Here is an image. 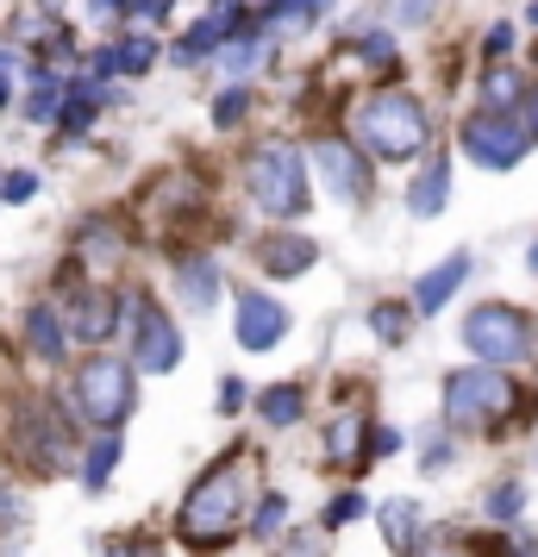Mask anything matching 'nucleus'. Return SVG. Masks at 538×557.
Here are the masks:
<instances>
[{"mask_svg":"<svg viewBox=\"0 0 538 557\" xmlns=\"http://www.w3.org/2000/svg\"><path fill=\"white\" fill-rule=\"evenodd\" d=\"M245 502H251V463H245V451H226L182 502V513H176L182 545H195V552L226 545L232 532L245 527Z\"/></svg>","mask_w":538,"mask_h":557,"instance_id":"f257e3e1","label":"nucleus"},{"mask_svg":"<svg viewBox=\"0 0 538 557\" xmlns=\"http://www.w3.org/2000/svg\"><path fill=\"white\" fill-rule=\"evenodd\" d=\"M358 145L383 163H413V157L433 145V126H426V107L408 88H376L358 113Z\"/></svg>","mask_w":538,"mask_h":557,"instance_id":"f03ea898","label":"nucleus"},{"mask_svg":"<svg viewBox=\"0 0 538 557\" xmlns=\"http://www.w3.org/2000/svg\"><path fill=\"white\" fill-rule=\"evenodd\" d=\"M245 188H251V201L270 213V220H295V213H308V157L301 145H288V138H270V145H257L245 157Z\"/></svg>","mask_w":538,"mask_h":557,"instance_id":"7ed1b4c3","label":"nucleus"},{"mask_svg":"<svg viewBox=\"0 0 538 557\" xmlns=\"http://www.w3.org/2000/svg\"><path fill=\"white\" fill-rule=\"evenodd\" d=\"M463 345H470V357H483L495 370H513L538 351V326L533 313H520L508 301H483L463 313Z\"/></svg>","mask_w":538,"mask_h":557,"instance_id":"20e7f679","label":"nucleus"},{"mask_svg":"<svg viewBox=\"0 0 538 557\" xmlns=\"http://www.w3.org/2000/svg\"><path fill=\"white\" fill-rule=\"evenodd\" d=\"M508 407H513V382L495 363H476V370H451L445 376V420L451 426H488Z\"/></svg>","mask_w":538,"mask_h":557,"instance_id":"39448f33","label":"nucleus"},{"mask_svg":"<svg viewBox=\"0 0 538 557\" xmlns=\"http://www.w3.org/2000/svg\"><path fill=\"white\" fill-rule=\"evenodd\" d=\"M76 407L95 420V426H120L132 407H138L132 363H120V357H88V363L76 370Z\"/></svg>","mask_w":538,"mask_h":557,"instance_id":"423d86ee","label":"nucleus"},{"mask_svg":"<svg viewBox=\"0 0 538 557\" xmlns=\"http://www.w3.org/2000/svg\"><path fill=\"white\" fill-rule=\"evenodd\" d=\"M463 151H470V163H483V170H513L520 157L533 151V132H526V120H513V113H476L470 126H463Z\"/></svg>","mask_w":538,"mask_h":557,"instance_id":"0eeeda50","label":"nucleus"},{"mask_svg":"<svg viewBox=\"0 0 538 557\" xmlns=\"http://www.w3.org/2000/svg\"><path fill=\"white\" fill-rule=\"evenodd\" d=\"M182 363V338L170 326V313L157 301H132V370L145 376H170Z\"/></svg>","mask_w":538,"mask_h":557,"instance_id":"6e6552de","label":"nucleus"},{"mask_svg":"<svg viewBox=\"0 0 538 557\" xmlns=\"http://www.w3.org/2000/svg\"><path fill=\"white\" fill-rule=\"evenodd\" d=\"M313 163H320L326 188H333L345 207H363V201H370L376 176H370V151H363L358 138H320V145H313Z\"/></svg>","mask_w":538,"mask_h":557,"instance_id":"1a4fd4ad","label":"nucleus"},{"mask_svg":"<svg viewBox=\"0 0 538 557\" xmlns=\"http://www.w3.org/2000/svg\"><path fill=\"white\" fill-rule=\"evenodd\" d=\"M13 438H20V451H26L38 470H70L76 438H70V426L57 420V407H38V401H32L26 413L13 420Z\"/></svg>","mask_w":538,"mask_h":557,"instance_id":"9d476101","label":"nucleus"},{"mask_svg":"<svg viewBox=\"0 0 538 557\" xmlns=\"http://www.w3.org/2000/svg\"><path fill=\"white\" fill-rule=\"evenodd\" d=\"M288 338V307L263 288H238V345L245 351H276Z\"/></svg>","mask_w":538,"mask_h":557,"instance_id":"9b49d317","label":"nucleus"},{"mask_svg":"<svg viewBox=\"0 0 538 557\" xmlns=\"http://www.w3.org/2000/svg\"><path fill=\"white\" fill-rule=\"evenodd\" d=\"M445 207H451V157L438 151V157H426L420 182L408 188V213L413 220H438Z\"/></svg>","mask_w":538,"mask_h":557,"instance_id":"f8f14e48","label":"nucleus"},{"mask_svg":"<svg viewBox=\"0 0 538 557\" xmlns=\"http://www.w3.org/2000/svg\"><path fill=\"white\" fill-rule=\"evenodd\" d=\"M257 257H263V270H270V276H301V270L320 263V245H313L308 232H270Z\"/></svg>","mask_w":538,"mask_h":557,"instance_id":"ddd939ff","label":"nucleus"},{"mask_svg":"<svg viewBox=\"0 0 538 557\" xmlns=\"http://www.w3.org/2000/svg\"><path fill=\"white\" fill-rule=\"evenodd\" d=\"M463 276H470V251H451L438 270H426V276H420V288H413V313H438V307L463 288Z\"/></svg>","mask_w":538,"mask_h":557,"instance_id":"4468645a","label":"nucleus"},{"mask_svg":"<svg viewBox=\"0 0 538 557\" xmlns=\"http://www.w3.org/2000/svg\"><path fill=\"white\" fill-rule=\"evenodd\" d=\"M113 326H120V301H113V288H82L70 332L88 338V345H101V338H113Z\"/></svg>","mask_w":538,"mask_h":557,"instance_id":"2eb2a0df","label":"nucleus"},{"mask_svg":"<svg viewBox=\"0 0 538 557\" xmlns=\"http://www.w3.org/2000/svg\"><path fill=\"white\" fill-rule=\"evenodd\" d=\"M176 288H182V301L195 307V313H207V307L220 301V270H213V257H182Z\"/></svg>","mask_w":538,"mask_h":557,"instance_id":"dca6fc26","label":"nucleus"},{"mask_svg":"<svg viewBox=\"0 0 538 557\" xmlns=\"http://www.w3.org/2000/svg\"><path fill=\"white\" fill-rule=\"evenodd\" d=\"M26 338H32V351L45 357V363H63V351H70V332H63V320H57V307H32Z\"/></svg>","mask_w":538,"mask_h":557,"instance_id":"f3484780","label":"nucleus"},{"mask_svg":"<svg viewBox=\"0 0 538 557\" xmlns=\"http://www.w3.org/2000/svg\"><path fill=\"white\" fill-rule=\"evenodd\" d=\"M257 413H263L270 426H295V420L308 413V395H301L295 382H276V388H263V395H257Z\"/></svg>","mask_w":538,"mask_h":557,"instance_id":"a211bd4d","label":"nucleus"},{"mask_svg":"<svg viewBox=\"0 0 538 557\" xmlns=\"http://www.w3.org/2000/svg\"><path fill=\"white\" fill-rule=\"evenodd\" d=\"M520 95H526V82H520V70H508V57H501V63L483 76V107L488 113H513Z\"/></svg>","mask_w":538,"mask_h":557,"instance_id":"6ab92c4d","label":"nucleus"},{"mask_svg":"<svg viewBox=\"0 0 538 557\" xmlns=\"http://www.w3.org/2000/svg\"><path fill=\"white\" fill-rule=\"evenodd\" d=\"M113 463H120V432L107 426L101 438L88 445V457H82V482H88V488L101 495V488H107V476H113Z\"/></svg>","mask_w":538,"mask_h":557,"instance_id":"aec40b11","label":"nucleus"},{"mask_svg":"<svg viewBox=\"0 0 538 557\" xmlns=\"http://www.w3.org/2000/svg\"><path fill=\"white\" fill-rule=\"evenodd\" d=\"M63 95H70V82L57 76V70H38L32 76V95H26V120H57Z\"/></svg>","mask_w":538,"mask_h":557,"instance_id":"412c9836","label":"nucleus"},{"mask_svg":"<svg viewBox=\"0 0 538 557\" xmlns=\"http://www.w3.org/2000/svg\"><path fill=\"white\" fill-rule=\"evenodd\" d=\"M113 63H120V76H145V70L157 63V38H145V32L113 38Z\"/></svg>","mask_w":538,"mask_h":557,"instance_id":"4be33fe9","label":"nucleus"},{"mask_svg":"<svg viewBox=\"0 0 538 557\" xmlns=\"http://www.w3.org/2000/svg\"><path fill=\"white\" fill-rule=\"evenodd\" d=\"M245 113H251V82H232V88H220V101H213V126L232 132V126H245Z\"/></svg>","mask_w":538,"mask_h":557,"instance_id":"5701e85b","label":"nucleus"},{"mask_svg":"<svg viewBox=\"0 0 538 557\" xmlns=\"http://www.w3.org/2000/svg\"><path fill=\"white\" fill-rule=\"evenodd\" d=\"M383 532H388V545H408L413 532H420V507L413 502H388L383 507Z\"/></svg>","mask_w":538,"mask_h":557,"instance_id":"b1692460","label":"nucleus"},{"mask_svg":"<svg viewBox=\"0 0 538 557\" xmlns=\"http://www.w3.org/2000/svg\"><path fill=\"white\" fill-rule=\"evenodd\" d=\"M370 326H376V338L383 345H408V307H370Z\"/></svg>","mask_w":538,"mask_h":557,"instance_id":"393cba45","label":"nucleus"},{"mask_svg":"<svg viewBox=\"0 0 538 557\" xmlns=\"http://www.w3.org/2000/svg\"><path fill=\"white\" fill-rule=\"evenodd\" d=\"M488 520H520L526 513V488L520 482H501V488H488Z\"/></svg>","mask_w":538,"mask_h":557,"instance_id":"a878e982","label":"nucleus"},{"mask_svg":"<svg viewBox=\"0 0 538 557\" xmlns=\"http://www.w3.org/2000/svg\"><path fill=\"white\" fill-rule=\"evenodd\" d=\"M401 552L408 557H458V532H413Z\"/></svg>","mask_w":538,"mask_h":557,"instance_id":"bb28decb","label":"nucleus"},{"mask_svg":"<svg viewBox=\"0 0 538 557\" xmlns=\"http://www.w3.org/2000/svg\"><path fill=\"white\" fill-rule=\"evenodd\" d=\"M438 13V0H388V26H426V20H433Z\"/></svg>","mask_w":538,"mask_h":557,"instance_id":"cd10ccee","label":"nucleus"},{"mask_svg":"<svg viewBox=\"0 0 538 557\" xmlns=\"http://www.w3.org/2000/svg\"><path fill=\"white\" fill-rule=\"evenodd\" d=\"M283 520H288V502H283V495H263L251 532H257V539H276V532H283Z\"/></svg>","mask_w":538,"mask_h":557,"instance_id":"c85d7f7f","label":"nucleus"},{"mask_svg":"<svg viewBox=\"0 0 538 557\" xmlns=\"http://www.w3.org/2000/svg\"><path fill=\"white\" fill-rule=\"evenodd\" d=\"M82 251H88V257H120V238H113V220H95V226L82 232Z\"/></svg>","mask_w":538,"mask_h":557,"instance_id":"c756f323","label":"nucleus"},{"mask_svg":"<svg viewBox=\"0 0 538 557\" xmlns=\"http://www.w3.org/2000/svg\"><path fill=\"white\" fill-rule=\"evenodd\" d=\"M358 57L363 63H388L395 57V38L388 32H358Z\"/></svg>","mask_w":538,"mask_h":557,"instance_id":"7c9ffc66","label":"nucleus"},{"mask_svg":"<svg viewBox=\"0 0 538 557\" xmlns=\"http://www.w3.org/2000/svg\"><path fill=\"white\" fill-rule=\"evenodd\" d=\"M132 20H145V26H163L170 13H176V0H126Z\"/></svg>","mask_w":538,"mask_h":557,"instance_id":"2f4dec72","label":"nucleus"},{"mask_svg":"<svg viewBox=\"0 0 538 557\" xmlns=\"http://www.w3.org/2000/svg\"><path fill=\"white\" fill-rule=\"evenodd\" d=\"M395 451H408V432L401 426H376L370 432V457H395Z\"/></svg>","mask_w":538,"mask_h":557,"instance_id":"473e14b6","label":"nucleus"},{"mask_svg":"<svg viewBox=\"0 0 538 557\" xmlns=\"http://www.w3.org/2000/svg\"><path fill=\"white\" fill-rule=\"evenodd\" d=\"M483 51H488V63H501V57L513 51V26L508 20H495V26L483 32Z\"/></svg>","mask_w":538,"mask_h":557,"instance_id":"72a5a7b5","label":"nucleus"},{"mask_svg":"<svg viewBox=\"0 0 538 557\" xmlns=\"http://www.w3.org/2000/svg\"><path fill=\"white\" fill-rule=\"evenodd\" d=\"M358 513H370V502H363V495H338V502L326 507V527H345V520H358Z\"/></svg>","mask_w":538,"mask_h":557,"instance_id":"f704fd0d","label":"nucleus"},{"mask_svg":"<svg viewBox=\"0 0 538 557\" xmlns=\"http://www.w3.org/2000/svg\"><path fill=\"white\" fill-rule=\"evenodd\" d=\"M0 195H7V201H32V195H38V176H32V170H13V176L0 182Z\"/></svg>","mask_w":538,"mask_h":557,"instance_id":"c9c22d12","label":"nucleus"},{"mask_svg":"<svg viewBox=\"0 0 538 557\" xmlns=\"http://www.w3.org/2000/svg\"><path fill=\"white\" fill-rule=\"evenodd\" d=\"M326 451H333V457H351V451H358V420H338V426H333V445H326Z\"/></svg>","mask_w":538,"mask_h":557,"instance_id":"e433bc0d","label":"nucleus"},{"mask_svg":"<svg viewBox=\"0 0 538 557\" xmlns=\"http://www.w3.org/2000/svg\"><path fill=\"white\" fill-rule=\"evenodd\" d=\"M238 407H245V382L226 376V382H220V413H238Z\"/></svg>","mask_w":538,"mask_h":557,"instance_id":"4c0bfd02","label":"nucleus"},{"mask_svg":"<svg viewBox=\"0 0 538 557\" xmlns=\"http://www.w3.org/2000/svg\"><path fill=\"white\" fill-rule=\"evenodd\" d=\"M101 557H157V545H145V539H138V545H107Z\"/></svg>","mask_w":538,"mask_h":557,"instance_id":"58836bf2","label":"nucleus"},{"mask_svg":"<svg viewBox=\"0 0 538 557\" xmlns=\"http://www.w3.org/2000/svg\"><path fill=\"white\" fill-rule=\"evenodd\" d=\"M420 463H426V470H445V463H451V438H445V445H426Z\"/></svg>","mask_w":538,"mask_h":557,"instance_id":"ea45409f","label":"nucleus"},{"mask_svg":"<svg viewBox=\"0 0 538 557\" xmlns=\"http://www.w3.org/2000/svg\"><path fill=\"white\" fill-rule=\"evenodd\" d=\"M95 13L101 20H126V0H95Z\"/></svg>","mask_w":538,"mask_h":557,"instance_id":"a19ab883","label":"nucleus"},{"mask_svg":"<svg viewBox=\"0 0 538 557\" xmlns=\"http://www.w3.org/2000/svg\"><path fill=\"white\" fill-rule=\"evenodd\" d=\"M526 132H533V145H538V95H533V120H526Z\"/></svg>","mask_w":538,"mask_h":557,"instance_id":"79ce46f5","label":"nucleus"},{"mask_svg":"<svg viewBox=\"0 0 538 557\" xmlns=\"http://www.w3.org/2000/svg\"><path fill=\"white\" fill-rule=\"evenodd\" d=\"M526 270H533V276H538V238H533V251H526Z\"/></svg>","mask_w":538,"mask_h":557,"instance_id":"37998d69","label":"nucleus"},{"mask_svg":"<svg viewBox=\"0 0 538 557\" xmlns=\"http://www.w3.org/2000/svg\"><path fill=\"white\" fill-rule=\"evenodd\" d=\"M526 20H533V26H538V0H533V7H526Z\"/></svg>","mask_w":538,"mask_h":557,"instance_id":"c03bdc74","label":"nucleus"}]
</instances>
